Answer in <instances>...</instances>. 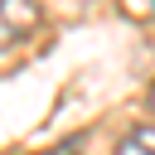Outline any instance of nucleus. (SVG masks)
I'll list each match as a JSON object with an SVG mask.
<instances>
[{"label": "nucleus", "instance_id": "1", "mask_svg": "<svg viewBox=\"0 0 155 155\" xmlns=\"http://www.w3.org/2000/svg\"><path fill=\"white\" fill-rule=\"evenodd\" d=\"M39 29V5L34 0H0V53L24 44Z\"/></svg>", "mask_w": 155, "mask_h": 155}, {"label": "nucleus", "instance_id": "2", "mask_svg": "<svg viewBox=\"0 0 155 155\" xmlns=\"http://www.w3.org/2000/svg\"><path fill=\"white\" fill-rule=\"evenodd\" d=\"M116 155H155V121H145V126H136L121 145H116Z\"/></svg>", "mask_w": 155, "mask_h": 155}, {"label": "nucleus", "instance_id": "3", "mask_svg": "<svg viewBox=\"0 0 155 155\" xmlns=\"http://www.w3.org/2000/svg\"><path fill=\"white\" fill-rule=\"evenodd\" d=\"M126 10L140 15V19H155V0H126Z\"/></svg>", "mask_w": 155, "mask_h": 155}, {"label": "nucleus", "instance_id": "4", "mask_svg": "<svg viewBox=\"0 0 155 155\" xmlns=\"http://www.w3.org/2000/svg\"><path fill=\"white\" fill-rule=\"evenodd\" d=\"M48 155H78V150H73V145H58V150H48Z\"/></svg>", "mask_w": 155, "mask_h": 155}, {"label": "nucleus", "instance_id": "5", "mask_svg": "<svg viewBox=\"0 0 155 155\" xmlns=\"http://www.w3.org/2000/svg\"><path fill=\"white\" fill-rule=\"evenodd\" d=\"M150 107H155V87H150Z\"/></svg>", "mask_w": 155, "mask_h": 155}]
</instances>
